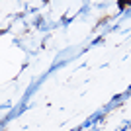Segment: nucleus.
<instances>
[{
  "label": "nucleus",
  "mask_w": 131,
  "mask_h": 131,
  "mask_svg": "<svg viewBox=\"0 0 131 131\" xmlns=\"http://www.w3.org/2000/svg\"><path fill=\"white\" fill-rule=\"evenodd\" d=\"M119 8H123V10H127V8H131V2H119Z\"/></svg>",
  "instance_id": "obj_1"
}]
</instances>
